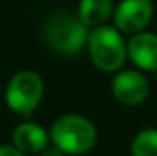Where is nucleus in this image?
I'll use <instances>...</instances> for the list:
<instances>
[{
  "label": "nucleus",
  "mask_w": 157,
  "mask_h": 156,
  "mask_svg": "<svg viewBox=\"0 0 157 156\" xmlns=\"http://www.w3.org/2000/svg\"><path fill=\"white\" fill-rule=\"evenodd\" d=\"M53 145L66 154H84L97 142V130L88 117L80 114L60 116L49 130Z\"/></svg>",
  "instance_id": "obj_3"
},
{
  "label": "nucleus",
  "mask_w": 157,
  "mask_h": 156,
  "mask_svg": "<svg viewBox=\"0 0 157 156\" xmlns=\"http://www.w3.org/2000/svg\"><path fill=\"white\" fill-rule=\"evenodd\" d=\"M130 61L143 72L157 70V33L154 31H139L133 33L126 42Z\"/></svg>",
  "instance_id": "obj_7"
},
{
  "label": "nucleus",
  "mask_w": 157,
  "mask_h": 156,
  "mask_svg": "<svg viewBox=\"0 0 157 156\" xmlns=\"http://www.w3.org/2000/svg\"><path fill=\"white\" fill-rule=\"evenodd\" d=\"M132 156H157V129H144L133 138Z\"/></svg>",
  "instance_id": "obj_10"
},
{
  "label": "nucleus",
  "mask_w": 157,
  "mask_h": 156,
  "mask_svg": "<svg viewBox=\"0 0 157 156\" xmlns=\"http://www.w3.org/2000/svg\"><path fill=\"white\" fill-rule=\"evenodd\" d=\"M0 156H24V153L15 145H0Z\"/></svg>",
  "instance_id": "obj_11"
},
{
  "label": "nucleus",
  "mask_w": 157,
  "mask_h": 156,
  "mask_svg": "<svg viewBox=\"0 0 157 156\" xmlns=\"http://www.w3.org/2000/svg\"><path fill=\"white\" fill-rule=\"evenodd\" d=\"M113 26L122 35H133L148 28L154 18L152 0H121L112 13Z\"/></svg>",
  "instance_id": "obj_5"
},
{
  "label": "nucleus",
  "mask_w": 157,
  "mask_h": 156,
  "mask_svg": "<svg viewBox=\"0 0 157 156\" xmlns=\"http://www.w3.org/2000/svg\"><path fill=\"white\" fill-rule=\"evenodd\" d=\"M48 142H49V134L33 121H24L17 125L13 130V145L24 154L40 153L44 147H48Z\"/></svg>",
  "instance_id": "obj_8"
},
{
  "label": "nucleus",
  "mask_w": 157,
  "mask_h": 156,
  "mask_svg": "<svg viewBox=\"0 0 157 156\" xmlns=\"http://www.w3.org/2000/svg\"><path fill=\"white\" fill-rule=\"evenodd\" d=\"M44 96V81L33 70H22L9 79L6 88V103L7 107L20 114L29 116Z\"/></svg>",
  "instance_id": "obj_4"
},
{
  "label": "nucleus",
  "mask_w": 157,
  "mask_h": 156,
  "mask_svg": "<svg viewBox=\"0 0 157 156\" xmlns=\"http://www.w3.org/2000/svg\"><path fill=\"white\" fill-rule=\"evenodd\" d=\"M113 0H80L77 7V17L86 28H95L106 24L113 13Z\"/></svg>",
  "instance_id": "obj_9"
},
{
  "label": "nucleus",
  "mask_w": 157,
  "mask_h": 156,
  "mask_svg": "<svg viewBox=\"0 0 157 156\" xmlns=\"http://www.w3.org/2000/svg\"><path fill=\"white\" fill-rule=\"evenodd\" d=\"M86 48H88L91 63L99 70L108 72V74L119 72L128 59L126 40L115 26L101 24V26L91 28L88 31Z\"/></svg>",
  "instance_id": "obj_1"
},
{
  "label": "nucleus",
  "mask_w": 157,
  "mask_h": 156,
  "mask_svg": "<svg viewBox=\"0 0 157 156\" xmlns=\"http://www.w3.org/2000/svg\"><path fill=\"white\" fill-rule=\"evenodd\" d=\"M88 31L90 28L80 22L77 15L68 11H55L46 18L42 35L53 51L60 55H77L86 46Z\"/></svg>",
  "instance_id": "obj_2"
},
{
  "label": "nucleus",
  "mask_w": 157,
  "mask_h": 156,
  "mask_svg": "<svg viewBox=\"0 0 157 156\" xmlns=\"http://www.w3.org/2000/svg\"><path fill=\"white\" fill-rule=\"evenodd\" d=\"M155 79H157V70H155Z\"/></svg>",
  "instance_id": "obj_13"
},
{
  "label": "nucleus",
  "mask_w": 157,
  "mask_h": 156,
  "mask_svg": "<svg viewBox=\"0 0 157 156\" xmlns=\"http://www.w3.org/2000/svg\"><path fill=\"white\" fill-rule=\"evenodd\" d=\"M40 153H42L40 156H66V153H62L57 145H53V147H44Z\"/></svg>",
  "instance_id": "obj_12"
},
{
  "label": "nucleus",
  "mask_w": 157,
  "mask_h": 156,
  "mask_svg": "<svg viewBox=\"0 0 157 156\" xmlns=\"http://www.w3.org/2000/svg\"><path fill=\"white\" fill-rule=\"evenodd\" d=\"M112 94L119 103L135 107L141 105L150 94V83L139 70H122L112 79Z\"/></svg>",
  "instance_id": "obj_6"
}]
</instances>
